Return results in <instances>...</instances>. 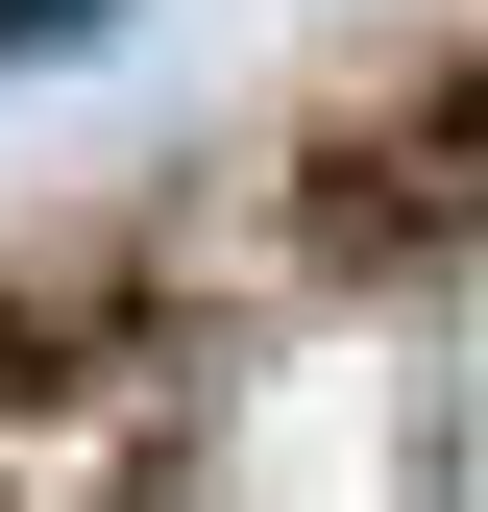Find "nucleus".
I'll return each instance as SVG.
<instances>
[{
	"label": "nucleus",
	"mask_w": 488,
	"mask_h": 512,
	"mask_svg": "<svg viewBox=\"0 0 488 512\" xmlns=\"http://www.w3.org/2000/svg\"><path fill=\"white\" fill-rule=\"evenodd\" d=\"M342 220L366 244H464L488 220V49H440V74H391L342 122Z\"/></svg>",
	"instance_id": "1"
},
{
	"label": "nucleus",
	"mask_w": 488,
	"mask_h": 512,
	"mask_svg": "<svg viewBox=\"0 0 488 512\" xmlns=\"http://www.w3.org/2000/svg\"><path fill=\"white\" fill-rule=\"evenodd\" d=\"M49 49H98V0H0V74H49Z\"/></svg>",
	"instance_id": "2"
}]
</instances>
